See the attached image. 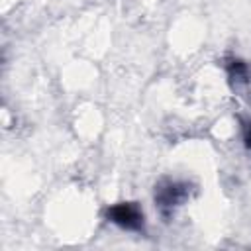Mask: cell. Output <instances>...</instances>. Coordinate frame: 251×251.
Returning <instances> with one entry per match:
<instances>
[{"mask_svg": "<svg viewBox=\"0 0 251 251\" xmlns=\"http://www.w3.org/2000/svg\"><path fill=\"white\" fill-rule=\"evenodd\" d=\"M196 192V184L184 178H173V176H163L155 182L153 188V202L159 212V216L169 222L176 214V210L192 198Z\"/></svg>", "mask_w": 251, "mask_h": 251, "instance_id": "1", "label": "cell"}, {"mask_svg": "<svg viewBox=\"0 0 251 251\" xmlns=\"http://www.w3.org/2000/svg\"><path fill=\"white\" fill-rule=\"evenodd\" d=\"M102 216L108 224L124 229V231H131V233H145L147 229V220H145V212L141 208V204L137 200H120V202H112L102 210Z\"/></svg>", "mask_w": 251, "mask_h": 251, "instance_id": "2", "label": "cell"}, {"mask_svg": "<svg viewBox=\"0 0 251 251\" xmlns=\"http://www.w3.org/2000/svg\"><path fill=\"white\" fill-rule=\"evenodd\" d=\"M224 71L227 76V84L231 86V90H237L241 86H247L251 82V69L247 65V61H243L241 57L229 55L224 59Z\"/></svg>", "mask_w": 251, "mask_h": 251, "instance_id": "3", "label": "cell"}, {"mask_svg": "<svg viewBox=\"0 0 251 251\" xmlns=\"http://www.w3.org/2000/svg\"><path fill=\"white\" fill-rule=\"evenodd\" d=\"M239 131L245 149L251 151V116H239Z\"/></svg>", "mask_w": 251, "mask_h": 251, "instance_id": "4", "label": "cell"}]
</instances>
